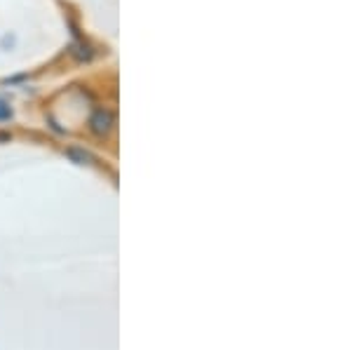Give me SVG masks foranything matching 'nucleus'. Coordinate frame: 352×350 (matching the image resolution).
I'll return each mask as SVG.
<instances>
[{"label":"nucleus","mask_w":352,"mask_h":350,"mask_svg":"<svg viewBox=\"0 0 352 350\" xmlns=\"http://www.w3.org/2000/svg\"><path fill=\"white\" fill-rule=\"evenodd\" d=\"M113 113L106 111V109H99L94 111V116L89 118V127H92L94 134H99V137H104V134H109L113 129Z\"/></svg>","instance_id":"nucleus-1"},{"label":"nucleus","mask_w":352,"mask_h":350,"mask_svg":"<svg viewBox=\"0 0 352 350\" xmlns=\"http://www.w3.org/2000/svg\"><path fill=\"white\" fill-rule=\"evenodd\" d=\"M10 116H12V111H10V106L5 104V101H0V120H8Z\"/></svg>","instance_id":"nucleus-2"}]
</instances>
